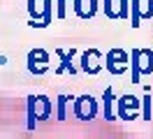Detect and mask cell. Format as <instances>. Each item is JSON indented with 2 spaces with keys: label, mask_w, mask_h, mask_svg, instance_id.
<instances>
[{
  "label": "cell",
  "mask_w": 153,
  "mask_h": 139,
  "mask_svg": "<svg viewBox=\"0 0 153 139\" xmlns=\"http://www.w3.org/2000/svg\"><path fill=\"white\" fill-rule=\"evenodd\" d=\"M51 116V102L47 97H30L28 100V130L35 128L37 120H47Z\"/></svg>",
  "instance_id": "1"
},
{
  "label": "cell",
  "mask_w": 153,
  "mask_h": 139,
  "mask_svg": "<svg viewBox=\"0 0 153 139\" xmlns=\"http://www.w3.org/2000/svg\"><path fill=\"white\" fill-rule=\"evenodd\" d=\"M72 109H74V116L79 120H93L97 116V102L95 97H91V95H81L79 100H74V104H72Z\"/></svg>",
  "instance_id": "2"
},
{
  "label": "cell",
  "mask_w": 153,
  "mask_h": 139,
  "mask_svg": "<svg viewBox=\"0 0 153 139\" xmlns=\"http://www.w3.org/2000/svg\"><path fill=\"white\" fill-rule=\"evenodd\" d=\"M47 67H49V54H47V51L35 49V51H30V54H28V70L33 74L47 72Z\"/></svg>",
  "instance_id": "3"
},
{
  "label": "cell",
  "mask_w": 153,
  "mask_h": 139,
  "mask_svg": "<svg viewBox=\"0 0 153 139\" xmlns=\"http://www.w3.org/2000/svg\"><path fill=\"white\" fill-rule=\"evenodd\" d=\"M128 54L125 51H121V49H114V51H109V56H107V67H109V72L114 74H121L128 67Z\"/></svg>",
  "instance_id": "4"
},
{
  "label": "cell",
  "mask_w": 153,
  "mask_h": 139,
  "mask_svg": "<svg viewBox=\"0 0 153 139\" xmlns=\"http://www.w3.org/2000/svg\"><path fill=\"white\" fill-rule=\"evenodd\" d=\"M137 100H134L132 95H125V97H121V102H118V118L123 120H132L137 118L139 114H137Z\"/></svg>",
  "instance_id": "5"
},
{
  "label": "cell",
  "mask_w": 153,
  "mask_h": 139,
  "mask_svg": "<svg viewBox=\"0 0 153 139\" xmlns=\"http://www.w3.org/2000/svg\"><path fill=\"white\" fill-rule=\"evenodd\" d=\"M95 5H97V0H74V12L79 16L88 19V16L95 14V9H97Z\"/></svg>",
  "instance_id": "6"
},
{
  "label": "cell",
  "mask_w": 153,
  "mask_h": 139,
  "mask_svg": "<svg viewBox=\"0 0 153 139\" xmlns=\"http://www.w3.org/2000/svg\"><path fill=\"white\" fill-rule=\"evenodd\" d=\"M97 58H100V54H97L95 49H93V51H86V54H84V58H81V67H84L86 72L95 74L97 70H100V63H97Z\"/></svg>",
  "instance_id": "7"
},
{
  "label": "cell",
  "mask_w": 153,
  "mask_h": 139,
  "mask_svg": "<svg viewBox=\"0 0 153 139\" xmlns=\"http://www.w3.org/2000/svg\"><path fill=\"white\" fill-rule=\"evenodd\" d=\"M139 70L144 74L153 72V54L151 51H139Z\"/></svg>",
  "instance_id": "8"
},
{
  "label": "cell",
  "mask_w": 153,
  "mask_h": 139,
  "mask_svg": "<svg viewBox=\"0 0 153 139\" xmlns=\"http://www.w3.org/2000/svg\"><path fill=\"white\" fill-rule=\"evenodd\" d=\"M105 118L107 120L116 118V114H114V93H111V88L105 91Z\"/></svg>",
  "instance_id": "9"
},
{
  "label": "cell",
  "mask_w": 153,
  "mask_h": 139,
  "mask_svg": "<svg viewBox=\"0 0 153 139\" xmlns=\"http://www.w3.org/2000/svg\"><path fill=\"white\" fill-rule=\"evenodd\" d=\"M67 104H70V95H60V97H58V104H56L58 120H65L67 118Z\"/></svg>",
  "instance_id": "10"
},
{
  "label": "cell",
  "mask_w": 153,
  "mask_h": 139,
  "mask_svg": "<svg viewBox=\"0 0 153 139\" xmlns=\"http://www.w3.org/2000/svg\"><path fill=\"white\" fill-rule=\"evenodd\" d=\"M58 56H63V63H60V67H58V72H72L74 74V65H72V56H74V51H70V54H63V51H58Z\"/></svg>",
  "instance_id": "11"
},
{
  "label": "cell",
  "mask_w": 153,
  "mask_h": 139,
  "mask_svg": "<svg viewBox=\"0 0 153 139\" xmlns=\"http://www.w3.org/2000/svg\"><path fill=\"white\" fill-rule=\"evenodd\" d=\"M139 16H153V0H139Z\"/></svg>",
  "instance_id": "12"
},
{
  "label": "cell",
  "mask_w": 153,
  "mask_h": 139,
  "mask_svg": "<svg viewBox=\"0 0 153 139\" xmlns=\"http://www.w3.org/2000/svg\"><path fill=\"white\" fill-rule=\"evenodd\" d=\"M142 118L144 120H151L153 118V111H151V97L144 95V102H142Z\"/></svg>",
  "instance_id": "13"
},
{
  "label": "cell",
  "mask_w": 153,
  "mask_h": 139,
  "mask_svg": "<svg viewBox=\"0 0 153 139\" xmlns=\"http://www.w3.org/2000/svg\"><path fill=\"white\" fill-rule=\"evenodd\" d=\"M130 0H121V12H118V19H128V9H132V5H128Z\"/></svg>",
  "instance_id": "14"
},
{
  "label": "cell",
  "mask_w": 153,
  "mask_h": 139,
  "mask_svg": "<svg viewBox=\"0 0 153 139\" xmlns=\"http://www.w3.org/2000/svg\"><path fill=\"white\" fill-rule=\"evenodd\" d=\"M65 2H67V0H58V16H60V19L65 16Z\"/></svg>",
  "instance_id": "15"
}]
</instances>
